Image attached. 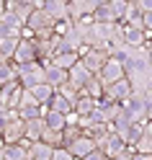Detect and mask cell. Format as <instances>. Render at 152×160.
Masks as SVG:
<instances>
[{"label":"cell","instance_id":"obj_1","mask_svg":"<svg viewBox=\"0 0 152 160\" xmlns=\"http://www.w3.org/2000/svg\"><path fill=\"white\" fill-rule=\"evenodd\" d=\"M16 80L23 91H31L34 85L44 83V65L42 62H31V65H18L16 67Z\"/></svg>","mask_w":152,"mask_h":160},{"label":"cell","instance_id":"obj_2","mask_svg":"<svg viewBox=\"0 0 152 160\" xmlns=\"http://www.w3.org/2000/svg\"><path fill=\"white\" fill-rule=\"evenodd\" d=\"M108 57H111V54L103 52V49H88V47L80 49V65H83L90 75H98L101 67L108 62Z\"/></svg>","mask_w":152,"mask_h":160},{"label":"cell","instance_id":"obj_3","mask_svg":"<svg viewBox=\"0 0 152 160\" xmlns=\"http://www.w3.org/2000/svg\"><path fill=\"white\" fill-rule=\"evenodd\" d=\"M129 96H131V85L126 83V78H121V80H116V83H111V85L103 88V98H101V101L121 106V103L129 101Z\"/></svg>","mask_w":152,"mask_h":160},{"label":"cell","instance_id":"obj_4","mask_svg":"<svg viewBox=\"0 0 152 160\" xmlns=\"http://www.w3.org/2000/svg\"><path fill=\"white\" fill-rule=\"evenodd\" d=\"M31 62H39V52H36V42L34 39H18L16 44V54H13V65H31Z\"/></svg>","mask_w":152,"mask_h":160},{"label":"cell","instance_id":"obj_5","mask_svg":"<svg viewBox=\"0 0 152 160\" xmlns=\"http://www.w3.org/2000/svg\"><path fill=\"white\" fill-rule=\"evenodd\" d=\"M101 0H67V21H80V18H90L96 13Z\"/></svg>","mask_w":152,"mask_h":160},{"label":"cell","instance_id":"obj_6","mask_svg":"<svg viewBox=\"0 0 152 160\" xmlns=\"http://www.w3.org/2000/svg\"><path fill=\"white\" fill-rule=\"evenodd\" d=\"M21 34H23V23L13 13L5 11V16L0 18V42H18Z\"/></svg>","mask_w":152,"mask_h":160},{"label":"cell","instance_id":"obj_7","mask_svg":"<svg viewBox=\"0 0 152 160\" xmlns=\"http://www.w3.org/2000/svg\"><path fill=\"white\" fill-rule=\"evenodd\" d=\"M96 147L111 160V158H116V155H121V152L126 150V142H124V139H121L116 132H108L103 139H98V142H96Z\"/></svg>","mask_w":152,"mask_h":160},{"label":"cell","instance_id":"obj_8","mask_svg":"<svg viewBox=\"0 0 152 160\" xmlns=\"http://www.w3.org/2000/svg\"><path fill=\"white\" fill-rule=\"evenodd\" d=\"M21 93H23V88L18 85V80L8 83V85H0V106L8 108V111H16L18 101H21Z\"/></svg>","mask_w":152,"mask_h":160},{"label":"cell","instance_id":"obj_9","mask_svg":"<svg viewBox=\"0 0 152 160\" xmlns=\"http://www.w3.org/2000/svg\"><path fill=\"white\" fill-rule=\"evenodd\" d=\"M96 78L101 80V85L106 88V85H111V83H116V80L124 78V65H119L114 57H108V62L101 67V72H98Z\"/></svg>","mask_w":152,"mask_h":160},{"label":"cell","instance_id":"obj_10","mask_svg":"<svg viewBox=\"0 0 152 160\" xmlns=\"http://www.w3.org/2000/svg\"><path fill=\"white\" fill-rule=\"evenodd\" d=\"M23 139V122L18 116H13L11 122L3 127V132H0V142L3 145H18Z\"/></svg>","mask_w":152,"mask_h":160},{"label":"cell","instance_id":"obj_11","mask_svg":"<svg viewBox=\"0 0 152 160\" xmlns=\"http://www.w3.org/2000/svg\"><path fill=\"white\" fill-rule=\"evenodd\" d=\"M67 150H70V155H72L75 160H83L85 155H90V152L96 150V139L90 137V134H80V137H77Z\"/></svg>","mask_w":152,"mask_h":160},{"label":"cell","instance_id":"obj_12","mask_svg":"<svg viewBox=\"0 0 152 160\" xmlns=\"http://www.w3.org/2000/svg\"><path fill=\"white\" fill-rule=\"evenodd\" d=\"M42 11L52 18L54 23L67 21V0H42Z\"/></svg>","mask_w":152,"mask_h":160},{"label":"cell","instance_id":"obj_13","mask_svg":"<svg viewBox=\"0 0 152 160\" xmlns=\"http://www.w3.org/2000/svg\"><path fill=\"white\" fill-rule=\"evenodd\" d=\"M42 65H44V83L49 88H54V91H59V88L67 83V72L59 70V67H54L52 62H42Z\"/></svg>","mask_w":152,"mask_h":160},{"label":"cell","instance_id":"obj_14","mask_svg":"<svg viewBox=\"0 0 152 160\" xmlns=\"http://www.w3.org/2000/svg\"><path fill=\"white\" fill-rule=\"evenodd\" d=\"M90 78H93V75H90V72H88V70L80 65V62H77V65H72V67L67 70V83L72 85V88H77L80 93H83V88L88 85V80H90Z\"/></svg>","mask_w":152,"mask_h":160},{"label":"cell","instance_id":"obj_15","mask_svg":"<svg viewBox=\"0 0 152 160\" xmlns=\"http://www.w3.org/2000/svg\"><path fill=\"white\" fill-rule=\"evenodd\" d=\"M142 8H139V3L137 0H129V5H126V13H124V18H121V26H129V28H139V31H145L142 28Z\"/></svg>","mask_w":152,"mask_h":160},{"label":"cell","instance_id":"obj_16","mask_svg":"<svg viewBox=\"0 0 152 160\" xmlns=\"http://www.w3.org/2000/svg\"><path fill=\"white\" fill-rule=\"evenodd\" d=\"M44 127H47V124H44V116L23 122V139H28V142H39V137H42Z\"/></svg>","mask_w":152,"mask_h":160},{"label":"cell","instance_id":"obj_17","mask_svg":"<svg viewBox=\"0 0 152 160\" xmlns=\"http://www.w3.org/2000/svg\"><path fill=\"white\" fill-rule=\"evenodd\" d=\"M54 147H49L44 142H31L26 147V160H52Z\"/></svg>","mask_w":152,"mask_h":160},{"label":"cell","instance_id":"obj_18","mask_svg":"<svg viewBox=\"0 0 152 160\" xmlns=\"http://www.w3.org/2000/svg\"><path fill=\"white\" fill-rule=\"evenodd\" d=\"M124 44L131 47V49H142V47H147V34L139 31V28L124 26Z\"/></svg>","mask_w":152,"mask_h":160},{"label":"cell","instance_id":"obj_19","mask_svg":"<svg viewBox=\"0 0 152 160\" xmlns=\"http://www.w3.org/2000/svg\"><path fill=\"white\" fill-rule=\"evenodd\" d=\"M90 21H93V23H119L114 11H111V5H108V0H101V3H98L96 13L90 16Z\"/></svg>","mask_w":152,"mask_h":160},{"label":"cell","instance_id":"obj_20","mask_svg":"<svg viewBox=\"0 0 152 160\" xmlns=\"http://www.w3.org/2000/svg\"><path fill=\"white\" fill-rule=\"evenodd\" d=\"M28 93L34 96V101H36L39 106H47L49 101H52V96H54V88H49L47 83H39V85H34Z\"/></svg>","mask_w":152,"mask_h":160},{"label":"cell","instance_id":"obj_21","mask_svg":"<svg viewBox=\"0 0 152 160\" xmlns=\"http://www.w3.org/2000/svg\"><path fill=\"white\" fill-rule=\"evenodd\" d=\"M96 103H98V101L88 98L85 93H80V98H77L75 106H72V114H75V116H90V114H93V108H96Z\"/></svg>","mask_w":152,"mask_h":160},{"label":"cell","instance_id":"obj_22","mask_svg":"<svg viewBox=\"0 0 152 160\" xmlns=\"http://www.w3.org/2000/svg\"><path fill=\"white\" fill-rule=\"evenodd\" d=\"M31 145L28 139H21L18 145H5V155L3 160H26V147Z\"/></svg>","mask_w":152,"mask_h":160},{"label":"cell","instance_id":"obj_23","mask_svg":"<svg viewBox=\"0 0 152 160\" xmlns=\"http://www.w3.org/2000/svg\"><path fill=\"white\" fill-rule=\"evenodd\" d=\"M47 108H49V111L62 114V116H70V114H72V103H70V101H65V98L59 96L57 91H54V96H52V101L47 103Z\"/></svg>","mask_w":152,"mask_h":160},{"label":"cell","instance_id":"obj_24","mask_svg":"<svg viewBox=\"0 0 152 160\" xmlns=\"http://www.w3.org/2000/svg\"><path fill=\"white\" fill-rule=\"evenodd\" d=\"M77 62H80V54H77V52H62V54H57V57L52 59V65L59 67V70H65V72H67L72 65H77Z\"/></svg>","mask_w":152,"mask_h":160},{"label":"cell","instance_id":"obj_25","mask_svg":"<svg viewBox=\"0 0 152 160\" xmlns=\"http://www.w3.org/2000/svg\"><path fill=\"white\" fill-rule=\"evenodd\" d=\"M44 124L49 127V129H57V132H62V129L67 127V116H62V114H57V111H44Z\"/></svg>","mask_w":152,"mask_h":160},{"label":"cell","instance_id":"obj_26","mask_svg":"<svg viewBox=\"0 0 152 160\" xmlns=\"http://www.w3.org/2000/svg\"><path fill=\"white\" fill-rule=\"evenodd\" d=\"M39 142H44V145H49V147H62V132L44 127V132H42V137H39Z\"/></svg>","mask_w":152,"mask_h":160},{"label":"cell","instance_id":"obj_27","mask_svg":"<svg viewBox=\"0 0 152 160\" xmlns=\"http://www.w3.org/2000/svg\"><path fill=\"white\" fill-rule=\"evenodd\" d=\"M83 93L88 96V98H93V101H101V98H103V85H101V80L93 75L88 80V85L83 88Z\"/></svg>","mask_w":152,"mask_h":160},{"label":"cell","instance_id":"obj_28","mask_svg":"<svg viewBox=\"0 0 152 160\" xmlns=\"http://www.w3.org/2000/svg\"><path fill=\"white\" fill-rule=\"evenodd\" d=\"M16 83V65L13 62H3L0 65V85Z\"/></svg>","mask_w":152,"mask_h":160},{"label":"cell","instance_id":"obj_29","mask_svg":"<svg viewBox=\"0 0 152 160\" xmlns=\"http://www.w3.org/2000/svg\"><path fill=\"white\" fill-rule=\"evenodd\" d=\"M16 44L18 42H0V65H3V62H13Z\"/></svg>","mask_w":152,"mask_h":160},{"label":"cell","instance_id":"obj_30","mask_svg":"<svg viewBox=\"0 0 152 160\" xmlns=\"http://www.w3.org/2000/svg\"><path fill=\"white\" fill-rule=\"evenodd\" d=\"M57 93L62 96L65 101H70V103H72V106H75V101H77V98H80V91H77V88H72V85H70V83H65V85L59 88Z\"/></svg>","mask_w":152,"mask_h":160},{"label":"cell","instance_id":"obj_31","mask_svg":"<svg viewBox=\"0 0 152 160\" xmlns=\"http://www.w3.org/2000/svg\"><path fill=\"white\" fill-rule=\"evenodd\" d=\"M134 152H137V155H150V158H152V139H150L147 134L139 137V142L134 145Z\"/></svg>","mask_w":152,"mask_h":160},{"label":"cell","instance_id":"obj_32","mask_svg":"<svg viewBox=\"0 0 152 160\" xmlns=\"http://www.w3.org/2000/svg\"><path fill=\"white\" fill-rule=\"evenodd\" d=\"M108 5H111V11H114L116 21L121 23V18H124V13H126V5H129V0H108Z\"/></svg>","mask_w":152,"mask_h":160},{"label":"cell","instance_id":"obj_33","mask_svg":"<svg viewBox=\"0 0 152 160\" xmlns=\"http://www.w3.org/2000/svg\"><path fill=\"white\" fill-rule=\"evenodd\" d=\"M31 106H39V103L34 101V96L28 93V91H23L21 93V101H18V108H31ZM18 108H16V111H18Z\"/></svg>","mask_w":152,"mask_h":160},{"label":"cell","instance_id":"obj_34","mask_svg":"<svg viewBox=\"0 0 152 160\" xmlns=\"http://www.w3.org/2000/svg\"><path fill=\"white\" fill-rule=\"evenodd\" d=\"M52 160H75V158L70 155V150H67V147H54Z\"/></svg>","mask_w":152,"mask_h":160},{"label":"cell","instance_id":"obj_35","mask_svg":"<svg viewBox=\"0 0 152 160\" xmlns=\"http://www.w3.org/2000/svg\"><path fill=\"white\" fill-rule=\"evenodd\" d=\"M142 28H145V34L152 31V13H145V16H142Z\"/></svg>","mask_w":152,"mask_h":160},{"label":"cell","instance_id":"obj_36","mask_svg":"<svg viewBox=\"0 0 152 160\" xmlns=\"http://www.w3.org/2000/svg\"><path fill=\"white\" fill-rule=\"evenodd\" d=\"M83 160H108V158H106V155H103V152H101V150L96 147V150H93V152H90V155H85Z\"/></svg>","mask_w":152,"mask_h":160},{"label":"cell","instance_id":"obj_37","mask_svg":"<svg viewBox=\"0 0 152 160\" xmlns=\"http://www.w3.org/2000/svg\"><path fill=\"white\" fill-rule=\"evenodd\" d=\"M145 134L152 139V122H147V124H145Z\"/></svg>","mask_w":152,"mask_h":160},{"label":"cell","instance_id":"obj_38","mask_svg":"<svg viewBox=\"0 0 152 160\" xmlns=\"http://www.w3.org/2000/svg\"><path fill=\"white\" fill-rule=\"evenodd\" d=\"M131 160H152V158H150V155H137V152H134V155H131Z\"/></svg>","mask_w":152,"mask_h":160},{"label":"cell","instance_id":"obj_39","mask_svg":"<svg viewBox=\"0 0 152 160\" xmlns=\"http://www.w3.org/2000/svg\"><path fill=\"white\" fill-rule=\"evenodd\" d=\"M5 16V0H0V18Z\"/></svg>","mask_w":152,"mask_h":160},{"label":"cell","instance_id":"obj_40","mask_svg":"<svg viewBox=\"0 0 152 160\" xmlns=\"http://www.w3.org/2000/svg\"><path fill=\"white\" fill-rule=\"evenodd\" d=\"M3 155H5V145L0 142V160H3Z\"/></svg>","mask_w":152,"mask_h":160}]
</instances>
